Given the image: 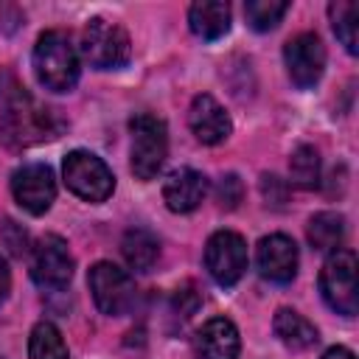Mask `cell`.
Masks as SVG:
<instances>
[{
  "label": "cell",
  "mask_w": 359,
  "mask_h": 359,
  "mask_svg": "<svg viewBox=\"0 0 359 359\" xmlns=\"http://www.w3.org/2000/svg\"><path fill=\"white\" fill-rule=\"evenodd\" d=\"M62 132V118L56 109L45 107L28 93H14L0 112V140L8 149H28L53 140Z\"/></svg>",
  "instance_id": "6da1fadb"
},
{
  "label": "cell",
  "mask_w": 359,
  "mask_h": 359,
  "mask_svg": "<svg viewBox=\"0 0 359 359\" xmlns=\"http://www.w3.org/2000/svg\"><path fill=\"white\" fill-rule=\"evenodd\" d=\"M34 70L45 90L67 93L79 81V53L65 31H45L34 45Z\"/></svg>",
  "instance_id": "7a4b0ae2"
},
{
  "label": "cell",
  "mask_w": 359,
  "mask_h": 359,
  "mask_svg": "<svg viewBox=\"0 0 359 359\" xmlns=\"http://www.w3.org/2000/svg\"><path fill=\"white\" fill-rule=\"evenodd\" d=\"M320 292L323 300L345 317H353L359 309L356 292V252L353 250H334L323 269H320Z\"/></svg>",
  "instance_id": "3957f363"
},
{
  "label": "cell",
  "mask_w": 359,
  "mask_h": 359,
  "mask_svg": "<svg viewBox=\"0 0 359 359\" xmlns=\"http://www.w3.org/2000/svg\"><path fill=\"white\" fill-rule=\"evenodd\" d=\"M81 56L98 67V70H115L123 67L132 56V42L129 34L109 20H90L81 31Z\"/></svg>",
  "instance_id": "277c9868"
},
{
  "label": "cell",
  "mask_w": 359,
  "mask_h": 359,
  "mask_svg": "<svg viewBox=\"0 0 359 359\" xmlns=\"http://www.w3.org/2000/svg\"><path fill=\"white\" fill-rule=\"evenodd\" d=\"M132 129V171L137 180H154L168 157V129L154 115H135Z\"/></svg>",
  "instance_id": "5b68a950"
},
{
  "label": "cell",
  "mask_w": 359,
  "mask_h": 359,
  "mask_svg": "<svg viewBox=\"0 0 359 359\" xmlns=\"http://www.w3.org/2000/svg\"><path fill=\"white\" fill-rule=\"evenodd\" d=\"M62 174H65V185L87 202H104L115 191V177L109 165L93 151H81V149L70 151L62 163Z\"/></svg>",
  "instance_id": "8992f818"
},
{
  "label": "cell",
  "mask_w": 359,
  "mask_h": 359,
  "mask_svg": "<svg viewBox=\"0 0 359 359\" xmlns=\"http://www.w3.org/2000/svg\"><path fill=\"white\" fill-rule=\"evenodd\" d=\"M87 283H90L95 306L109 317H121L135 306V283H132V278L121 266H115L109 261H98L90 269Z\"/></svg>",
  "instance_id": "52a82bcc"
},
{
  "label": "cell",
  "mask_w": 359,
  "mask_h": 359,
  "mask_svg": "<svg viewBox=\"0 0 359 359\" xmlns=\"http://www.w3.org/2000/svg\"><path fill=\"white\" fill-rule=\"evenodd\" d=\"M31 278L42 289H65L73 278V255L59 236H42L31 247Z\"/></svg>",
  "instance_id": "ba28073f"
},
{
  "label": "cell",
  "mask_w": 359,
  "mask_h": 359,
  "mask_svg": "<svg viewBox=\"0 0 359 359\" xmlns=\"http://www.w3.org/2000/svg\"><path fill=\"white\" fill-rule=\"evenodd\" d=\"M205 266L219 286H233L247 269V241L233 230H219L205 244Z\"/></svg>",
  "instance_id": "9c48e42d"
},
{
  "label": "cell",
  "mask_w": 359,
  "mask_h": 359,
  "mask_svg": "<svg viewBox=\"0 0 359 359\" xmlns=\"http://www.w3.org/2000/svg\"><path fill=\"white\" fill-rule=\"evenodd\" d=\"M11 194L17 205L34 216H42L53 199H56V180L50 165L45 163H28L11 174Z\"/></svg>",
  "instance_id": "30bf717a"
},
{
  "label": "cell",
  "mask_w": 359,
  "mask_h": 359,
  "mask_svg": "<svg viewBox=\"0 0 359 359\" xmlns=\"http://www.w3.org/2000/svg\"><path fill=\"white\" fill-rule=\"evenodd\" d=\"M283 59H286V70H289L292 81L303 90L314 87L325 70V48L320 42V36L311 31L292 36L283 48Z\"/></svg>",
  "instance_id": "8fae6325"
},
{
  "label": "cell",
  "mask_w": 359,
  "mask_h": 359,
  "mask_svg": "<svg viewBox=\"0 0 359 359\" xmlns=\"http://www.w3.org/2000/svg\"><path fill=\"white\" fill-rule=\"evenodd\" d=\"M255 261H258V272L266 280L289 283L297 275V244L283 233L264 236L258 241Z\"/></svg>",
  "instance_id": "7c38bea8"
},
{
  "label": "cell",
  "mask_w": 359,
  "mask_h": 359,
  "mask_svg": "<svg viewBox=\"0 0 359 359\" xmlns=\"http://www.w3.org/2000/svg\"><path fill=\"white\" fill-rule=\"evenodd\" d=\"M188 126H191V132L196 135V140H199V143H208V146L222 143V140L230 135V129H233L230 115L224 112V107H222L213 95H205V93L191 101Z\"/></svg>",
  "instance_id": "4fadbf2b"
},
{
  "label": "cell",
  "mask_w": 359,
  "mask_h": 359,
  "mask_svg": "<svg viewBox=\"0 0 359 359\" xmlns=\"http://www.w3.org/2000/svg\"><path fill=\"white\" fill-rule=\"evenodd\" d=\"M238 348H241L238 328L224 317L208 320L194 339L196 359H238Z\"/></svg>",
  "instance_id": "5bb4252c"
},
{
  "label": "cell",
  "mask_w": 359,
  "mask_h": 359,
  "mask_svg": "<svg viewBox=\"0 0 359 359\" xmlns=\"http://www.w3.org/2000/svg\"><path fill=\"white\" fill-rule=\"evenodd\" d=\"M208 194V180L194 171V168H177L168 174L165 185H163V199L168 205V210L174 213H191L202 205Z\"/></svg>",
  "instance_id": "9a60e30c"
},
{
  "label": "cell",
  "mask_w": 359,
  "mask_h": 359,
  "mask_svg": "<svg viewBox=\"0 0 359 359\" xmlns=\"http://www.w3.org/2000/svg\"><path fill=\"white\" fill-rule=\"evenodd\" d=\"M191 31L202 39H219L230 31V6L222 0H199L188 11Z\"/></svg>",
  "instance_id": "2e32d148"
},
{
  "label": "cell",
  "mask_w": 359,
  "mask_h": 359,
  "mask_svg": "<svg viewBox=\"0 0 359 359\" xmlns=\"http://www.w3.org/2000/svg\"><path fill=\"white\" fill-rule=\"evenodd\" d=\"M121 252H123L126 264L135 272H149L157 264V258H160V241L146 227H132V230L123 233Z\"/></svg>",
  "instance_id": "e0dca14e"
},
{
  "label": "cell",
  "mask_w": 359,
  "mask_h": 359,
  "mask_svg": "<svg viewBox=\"0 0 359 359\" xmlns=\"http://www.w3.org/2000/svg\"><path fill=\"white\" fill-rule=\"evenodd\" d=\"M272 328H275V337L292 351H306L317 342V328L303 314H297L292 309H278Z\"/></svg>",
  "instance_id": "ac0fdd59"
},
{
  "label": "cell",
  "mask_w": 359,
  "mask_h": 359,
  "mask_svg": "<svg viewBox=\"0 0 359 359\" xmlns=\"http://www.w3.org/2000/svg\"><path fill=\"white\" fill-rule=\"evenodd\" d=\"M342 238H345V219L339 216V213H334V210H323V213H317V216H311V222H309V241H311V247L314 250H339V244H342Z\"/></svg>",
  "instance_id": "d6986e66"
},
{
  "label": "cell",
  "mask_w": 359,
  "mask_h": 359,
  "mask_svg": "<svg viewBox=\"0 0 359 359\" xmlns=\"http://www.w3.org/2000/svg\"><path fill=\"white\" fill-rule=\"evenodd\" d=\"M28 356L31 359H67V345L62 339V331L48 320L36 323L28 337Z\"/></svg>",
  "instance_id": "ffe728a7"
},
{
  "label": "cell",
  "mask_w": 359,
  "mask_h": 359,
  "mask_svg": "<svg viewBox=\"0 0 359 359\" xmlns=\"http://www.w3.org/2000/svg\"><path fill=\"white\" fill-rule=\"evenodd\" d=\"M328 14H331L334 34L345 45V50L348 53H359V36H356V28H359V6L351 3V0H337V3L328 6Z\"/></svg>",
  "instance_id": "44dd1931"
},
{
  "label": "cell",
  "mask_w": 359,
  "mask_h": 359,
  "mask_svg": "<svg viewBox=\"0 0 359 359\" xmlns=\"http://www.w3.org/2000/svg\"><path fill=\"white\" fill-rule=\"evenodd\" d=\"M289 171H292V182L311 191L320 185V154L314 146H297L292 151L289 160Z\"/></svg>",
  "instance_id": "7402d4cb"
},
{
  "label": "cell",
  "mask_w": 359,
  "mask_h": 359,
  "mask_svg": "<svg viewBox=\"0 0 359 359\" xmlns=\"http://www.w3.org/2000/svg\"><path fill=\"white\" fill-rule=\"evenodd\" d=\"M286 11H289V3L286 0H250L244 6V17H247L250 28H255V31L275 28L283 20Z\"/></svg>",
  "instance_id": "603a6c76"
},
{
  "label": "cell",
  "mask_w": 359,
  "mask_h": 359,
  "mask_svg": "<svg viewBox=\"0 0 359 359\" xmlns=\"http://www.w3.org/2000/svg\"><path fill=\"white\" fill-rule=\"evenodd\" d=\"M241 194H244V188H241V180H238L236 174H224V177L219 180V185H216V199H219V205L227 208V210H233V208L241 202Z\"/></svg>",
  "instance_id": "cb8c5ba5"
},
{
  "label": "cell",
  "mask_w": 359,
  "mask_h": 359,
  "mask_svg": "<svg viewBox=\"0 0 359 359\" xmlns=\"http://www.w3.org/2000/svg\"><path fill=\"white\" fill-rule=\"evenodd\" d=\"M3 241H6L11 255L28 252V233L22 227H17V222H11V219H6V224H3Z\"/></svg>",
  "instance_id": "d4e9b609"
},
{
  "label": "cell",
  "mask_w": 359,
  "mask_h": 359,
  "mask_svg": "<svg viewBox=\"0 0 359 359\" xmlns=\"http://www.w3.org/2000/svg\"><path fill=\"white\" fill-rule=\"evenodd\" d=\"M261 191H264V199H266V202H275V205H283L286 196H289V188H286L283 180L275 177V174H264V177H261Z\"/></svg>",
  "instance_id": "484cf974"
},
{
  "label": "cell",
  "mask_w": 359,
  "mask_h": 359,
  "mask_svg": "<svg viewBox=\"0 0 359 359\" xmlns=\"http://www.w3.org/2000/svg\"><path fill=\"white\" fill-rule=\"evenodd\" d=\"M174 306H177V311H180L182 317H191V311L199 306V294H196L191 286L177 289V294H174Z\"/></svg>",
  "instance_id": "4316f807"
},
{
  "label": "cell",
  "mask_w": 359,
  "mask_h": 359,
  "mask_svg": "<svg viewBox=\"0 0 359 359\" xmlns=\"http://www.w3.org/2000/svg\"><path fill=\"white\" fill-rule=\"evenodd\" d=\"M8 289H11V272H8V264H6V258L0 255V300H6Z\"/></svg>",
  "instance_id": "83f0119b"
},
{
  "label": "cell",
  "mask_w": 359,
  "mask_h": 359,
  "mask_svg": "<svg viewBox=\"0 0 359 359\" xmlns=\"http://www.w3.org/2000/svg\"><path fill=\"white\" fill-rule=\"evenodd\" d=\"M323 359H353V353H351L348 348L337 345V348H328V351L323 353Z\"/></svg>",
  "instance_id": "f1b7e54d"
},
{
  "label": "cell",
  "mask_w": 359,
  "mask_h": 359,
  "mask_svg": "<svg viewBox=\"0 0 359 359\" xmlns=\"http://www.w3.org/2000/svg\"><path fill=\"white\" fill-rule=\"evenodd\" d=\"M0 359H3V353H0Z\"/></svg>",
  "instance_id": "f546056e"
}]
</instances>
